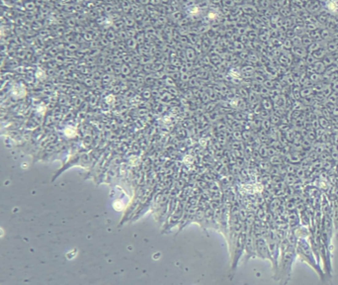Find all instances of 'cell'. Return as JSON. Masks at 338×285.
Returning <instances> with one entry per match:
<instances>
[{
    "label": "cell",
    "mask_w": 338,
    "mask_h": 285,
    "mask_svg": "<svg viewBox=\"0 0 338 285\" xmlns=\"http://www.w3.org/2000/svg\"><path fill=\"white\" fill-rule=\"evenodd\" d=\"M296 247H293L291 244H289L288 248L284 252L282 260H281V267L279 269V274L280 277H281L283 280L286 278V282L288 281V279L290 278V275L292 272V265L293 262L295 260L296 257Z\"/></svg>",
    "instance_id": "7a4b0ae2"
},
{
    "label": "cell",
    "mask_w": 338,
    "mask_h": 285,
    "mask_svg": "<svg viewBox=\"0 0 338 285\" xmlns=\"http://www.w3.org/2000/svg\"><path fill=\"white\" fill-rule=\"evenodd\" d=\"M296 255L299 256L300 258L302 260L309 264L313 268L317 271V272L319 274L320 278L322 280L324 279V274L323 270L320 268L319 265V261L317 260V256H315L314 252L311 248V246L309 242V238H299L297 240V244H296Z\"/></svg>",
    "instance_id": "6da1fadb"
}]
</instances>
